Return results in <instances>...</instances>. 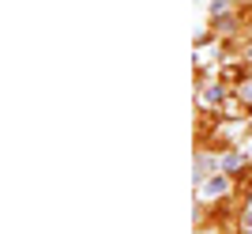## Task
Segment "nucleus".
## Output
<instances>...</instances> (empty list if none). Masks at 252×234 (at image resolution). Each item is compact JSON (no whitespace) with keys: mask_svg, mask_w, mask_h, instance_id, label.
<instances>
[{"mask_svg":"<svg viewBox=\"0 0 252 234\" xmlns=\"http://www.w3.org/2000/svg\"><path fill=\"white\" fill-rule=\"evenodd\" d=\"M222 189H226V181H222V178H211V181H207V189H203V193H207V196H219Z\"/></svg>","mask_w":252,"mask_h":234,"instance_id":"1","label":"nucleus"},{"mask_svg":"<svg viewBox=\"0 0 252 234\" xmlns=\"http://www.w3.org/2000/svg\"><path fill=\"white\" fill-rule=\"evenodd\" d=\"M249 227H252V212H249Z\"/></svg>","mask_w":252,"mask_h":234,"instance_id":"3","label":"nucleus"},{"mask_svg":"<svg viewBox=\"0 0 252 234\" xmlns=\"http://www.w3.org/2000/svg\"><path fill=\"white\" fill-rule=\"evenodd\" d=\"M245 98H252V83H249V87H245Z\"/></svg>","mask_w":252,"mask_h":234,"instance_id":"2","label":"nucleus"}]
</instances>
